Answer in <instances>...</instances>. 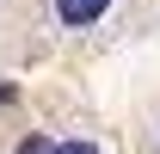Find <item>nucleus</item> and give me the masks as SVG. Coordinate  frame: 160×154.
<instances>
[{
	"label": "nucleus",
	"mask_w": 160,
	"mask_h": 154,
	"mask_svg": "<svg viewBox=\"0 0 160 154\" xmlns=\"http://www.w3.org/2000/svg\"><path fill=\"white\" fill-rule=\"evenodd\" d=\"M105 13H111V0H56V25H68V31L99 25Z\"/></svg>",
	"instance_id": "f257e3e1"
},
{
	"label": "nucleus",
	"mask_w": 160,
	"mask_h": 154,
	"mask_svg": "<svg viewBox=\"0 0 160 154\" xmlns=\"http://www.w3.org/2000/svg\"><path fill=\"white\" fill-rule=\"evenodd\" d=\"M12 154H56V136H43V130H31V136H25V142H19Z\"/></svg>",
	"instance_id": "f03ea898"
},
{
	"label": "nucleus",
	"mask_w": 160,
	"mask_h": 154,
	"mask_svg": "<svg viewBox=\"0 0 160 154\" xmlns=\"http://www.w3.org/2000/svg\"><path fill=\"white\" fill-rule=\"evenodd\" d=\"M56 154H99V142H86V136H68V142H56Z\"/></svg>",
	"instance_id": "7ed1b4c3"
}]
</instances>
